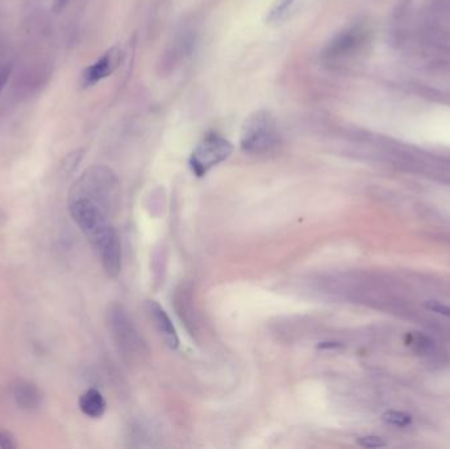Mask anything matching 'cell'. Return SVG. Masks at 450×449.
Segmentation results:
<instances>
[{
	"label": "cell",
	"instance_id": "cell-1",
	"mask_svg": "<svg viewBox=\"0 0 450 449\" xmlns=\"http://www.w3.org/2000/svg\"><path fill=\"white\" fill-rule=\"evenodd\" d=\"M279 131L274 117L258 109L245 119L240 135L241 150L250 156H264L279 145Z\"/></svg>",
	"mask_w": 450,
	"mask_h": 449
},
{
	"label": "cell",
	"instance_id": "cell-2",
	"mask_svg": "<svg viewBox=\"0 0 450 449\" xmlns=\"http://www.w3.org/2000/svg\"><path fill=\"white\" fill-rule=\"evenodd\" d=\"M70 196L88 198L109 212L118 205V181L115 173L107 167H91L74 184Z\"/></svg>",
	"mask_w": 450,
	"mask_h": 449
},
{
	"label": "cell",
	"instance_id": "cell-3",
	"mask_svg": "<svg viewBox=\"0 0 450 449\" xmlns=\"http://www.w3.org/2000/svg\"><path fill=\"white\" fill-rule=\"evenodd\" d=\"M108 328L118 352L128 361L140 360L147 354V344L121 306H112L109 309Z\"/></svg>",
	"mask_w": 450,
	"mask_h": 449
},
{
	"label": "cell",
	"instance_id": "cell-4",
	"mask_svg": "<svg viewBox=\"0 0 450 449\" xmlns=\"http://www.w3.org/2000/svg\"><path fill=\"white\" fill-rule=\"evenodd\" d=\"M232 152L233 147L225 137L215 132L208 133L194 149L190 158V167L196 176H206L211 169L224 162Z\"/></svg>",
	"mask_w": 450,
	"mask_h": 449
},
{
	"label": "cell",
	"instance_id": "cell-5",
	"mask_svg": "<svg viewBox=\"0 0 450 449\" xmlns=\"http://www.w3.org/2000/svg\"><path fill=\"white\" fill-rule=\"evenodd\" d=\"M365 30L361 27H352L343 30L328 44L324 59L328 65H340L345 59L353 56L363 45Z\"/></svg>",
	"mask_w": 450,
	"mask_h": 449
},
{
	"label": "cell",
	"instance_id": "cell-6",
	"mask_svg": "<svg viewBox=\"0 0 450 449\" xmlns=\"http://www.w3.org/2000/svg\"><path fill=\"white\" fill-rule=\"evenodd\" d=\"M121 52L118 48H111L100 59H97L92 65H90L82 74L80 83L83 88H91L99 83L100 80L108 78L120 65Z\"/></svg>",
	"mask_w": 450,
	"mask_h": 449
},
{
	"label": "cell",
	"instance_id": "cell-7",
	"mask_svg": "<svg viewBox=\"0 0 450 449\" xmlns=\"http://www.w3.org/2000/svg\"><path fill=\"white\" fill-rule=\"evenodd\" d=\"M100 256V261L103 265L104 272L111 277L116 278L123 266V254H121V244L118 239L116 229H112L107 237L95 248Z\"/></svg>",
	"mask_w": 450,
	"mask_h": 449
},
{
	"label": "cell",
	"instance_id": "cell-8",
	"mask_svg": "<svg viewBox=\"0 0 450 449\" xmlns=\"http://www.w3.org/2000/svg\"><path fill=\"white\" fill-rule=\"evenodd\" d=\"M147 313L150 315L152 321L154 322L157 330L162 336L164 342H166L170 349H176L179 347V337L176 333V327L169 318L166 311L154 301L147 302Z\"/></svg>",
	"mask_w": 450,
	"mask_h": 449
},
{
	"label": "cell",
	"instance_id": "cell-9",
	"mask_svg": "<svg viewBox=\"0 0 450 449\" xmlns=\"http://www.w3.org/2000/svg\"><path fill=\"white\" fill-rule=\"evenodd\" d=\"M307 0H274L266 13V24L270 27H279L295 15L303 7Z\"/></svg>",
	"mask_w": 450,
	"mask_h": 449
},
{
	"label": "cell",
	"instance_id": "cell-10",
	"mask_svg": "<svg viewBox=\"0 0 450 449\" xmlns=\"http://www.w3.org/2000/svg\"><path fill=\"white\" fill-rule=\"evenodd\" d=\"M13 398L24 410H35L41 405L42 394L36 385L28 381H18L13 385Z\"/></svg>",
	"mask_w": 450,
	"mask_h": 449
},
{
	"label": "cell",
	"instance_id": "cell-11",
	"mask_svg": "<svg viewBox=\"0 0 450 449\" xmlns=\"http://www.w3.org/2000/svg\"><path fill=\"white\" fill-rule=\"evenodd\" d=\"M79 407L90 418H100L107 409V403L100 391L90 389L79 398Z\"/></svg>",
	"mask_w": 450,
	"mask_h": 449
},
{
	"label": "cell",
	"instance_id": "cell-12",
	"mask_svg": "<svg viewBox=\"0 0 450 449\" xmlns=\"http://www.w3.org/2000/svg\"><path fill=\"white\" fill-rule=\"evenodd\" d=\"M382 420L389 424V426H394V427H399V429H404V427H408L412 424V417L407 412H403V411L390 410L386 411L383 415H382Z\"/></svg>",
	"mask_w": 450,
	"mask_h": 449
},
{
	"label": "cell",
	"instance_id": "cell-13",
	"mask_svg": "<svg viewBox=\"0 0 450 449\" xmlns=\"http://www.w3.org/2000/svg\"><path fill=\"white\" fill-rule=\"evenodd\" d=\"M357 443H358V445H361L363 448L375 449L386 447L384 440L379 438V436H372V435L360 438V439L357 440Z\"/></svg>",
	"mask_w": 450,
	"mask_h": 449
},
{
	"label": "cell",
	"instance_id": "cell-14",
	"mask_svg": "<svg viewBox=\"0 0 450 449\" xmlns=\"http://www.w3.org/2000/svg\"><path fill=\"white\" fill-rule=\"evenodd\" d=\"M424 307L428 311L450 318V307L446 306V304H442V303L437 302V301H427V302L424 303Z\"/></svg>",
	"mask_w": 450,
	"mask_h": 449
},
{
	"label": "cell",
	"instance_id": "cell-15",
	"mask_svg": "<svg viewBox=\"0 0 450 449\" xmlns=\"http://www.w3.org/2000/svg\"><path fill=\"white\" fill-rule=\"evenodd\" d=\"M0 448L1 449H13L16 448L15 440L12 439L8 432L0 430Z\"/></svg>",
	"mask_w": 450,
	"mask_h": 449
},
{
	"label": "cell",
	"instance_id": "cell-16",
	"mask_svg": "<svg viewBox=\"0 0 450 449\" xmlns=\"http://www.w3.org/2000/svg\"><path fill=\"white\" fill-rule=\"evenodd\" d=\"M11 68L10 66H3L0 68V94L3 92V90L6 88L8 78H10Z\"/></svg>",
	"mask_w": 450,
	"mask_h": 449
},
{
	"label": "cell",
	"instance_id": "cell-17",
	"mask_svg": "<svg viewBox=\"0 0 450 449\" xmlns=\"http://www.w3.org/2000/svg\"><path fill=\"white\" fill-rule=\"evenodd\" d=\"M70 0H54V4H53V10L56 12L63 10L66 7V4L69 3Z\"/></svg>",
	"mask_w": 450,
	"mask_h": 449
}]
</instances>
